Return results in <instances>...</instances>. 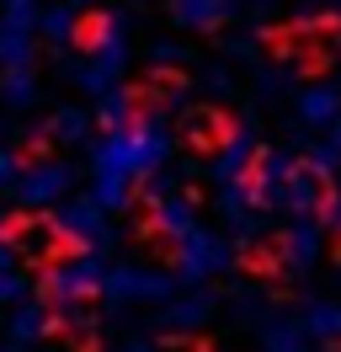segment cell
Masks as SVG:
<instances>
[{
  "instance_id": "3957f363",
  "label": "cell",
  "mask_w": 341,
  "mask_h": 352,
  "mask_svg": "<svg viewBox=\"0 0 341 352\" xmlns=\"http://www.w3.org/2000/svg\"><path fill=\"white\" fill-rule=\"evenodd\" d=\"M182 86H187V69H182V65H155V69H144V75H139V80L123 91L128 133L139 139V133H144V123H149V118H155L160 107H166V102H170V96H176Z\"/></svg>"
},
{
  "instance_id": "7a4b0ae2",
  "label": "cell",
  "mask_w": 341,
  "mask_h": 352,
  "mask_svg": "<svg viewBox=\"0 0 341 352\" xmlns=\"http://www.w3.org/2000/svg\"><path fill=\"white\" fill-rule=\"evenodd\" d=\"M0 245L27 267H43V272H54V267H69L80 256V235L75 230H64L54 214H38V208H21L11 219L0 224Z\"/></svg>"
},
{
  "instance_id": "9c48e42d",
  "label": "cell",
  "mask_w": 341,
  "mask_h": 352,
  "mask_svg": "<svg viewBox=\"0 0 341 352\" xmlns=\"http://www.w3.org/2000/svg\"><path fill=\"white\" fill-rule=\"evenodd\" d=\"M160 352H208V347H203L197 336H170V342H166Z\"/></svg>"
},
{
  "instance_id": "8992f818",
  "label": "cell",
  "mask_w": 341,
  "mask_h": 352,
  "mask_svg": "<svg viewBox=\"0 0 341 352\" xmlns=\"http://www.w3.org/2000/svg\"><path fill=\"white\" fill-rule=\"evenodd\" d=\"M69 43L80 48V54H102V48L112 43V11H102V6L75 11V22H69Z\"/></svg>"
},
{
  "instance_id": "ba28073f",
  "label": "cell",
  "mask_w": 341,
  "mask_h": 352,
  "mask_svg": "<svg viewBox=\"0 0 341 352\" xmlns=\"http://www.w3.org/2000/svg\"><path fill=\"white\" fill-rule=\"evenodd\" d=\"M261 187H267V150H256L251 160L240 166V192H245V198H256Z\"/></svg>"
},
{
  "instance_id": "6da1fadb",
  "label": "cell",
  "mask_w": 341,
  "mask_h": 352,
  "mask_svg": "<svg viewBox=\"0 0 341 352\" xmlns=\"http://www.w3.org/2000/svg\"><path fill=\"white\" fill-rule=\"evenodd\" d=\"M336 38H341V16L320 11V16H304V22H272L261 32V48L272 59H288L298 69V80H320L336 59V48H331Z\"/></svg>"
},
{
  "instance_id": "52a82bcc",
  "label": "cell",
  "mask_w": 341,
  "mask_h": 352,
  "mask_svg": "<svg viewBox=\"0 0 341 352\" xmlns=\"http://www.w3.org/2000/svg\"><path fill=\"white\" fill-rule=\"evenodd\" d=\"M283 251H288V235H272V241H261V245H245V262H240V267L267 278V272H277V267L288 262Z\"/></svg>"
},
{
  "instance_id": "277c9868",
  "label": "cell",
  "mask_w": 341,
  "mask_h": 352,
  "mask_svg": "<svg viewBox=\"0 0 341 352\" xmlns=\"http://www.w3.org/2000/svg\"><path fill=\"white\" fill-rule=\"evenodd\" d=\"M234 139H240V118H234L230 107L203 102V107H192L187 118H182V144H187L197 160H219Z\"/></svg>"
},
{
  "instance_id": "5b68a950",
  "label": "cell",
  "mask_w": 341,
  "mask_h": 352,
  "mask_svg": "<svg viewBox=\"0 0 341 352\" xmlns=\"http://www.w3.org/2000/svg\"><path fill=\"white\" fill-rule=\"evenodd\" d=\"M288 198H294L304 214H325L331 198H336V182L320 171L315 160H294V166H288Z\"/></svg>"
}]
</instances>
